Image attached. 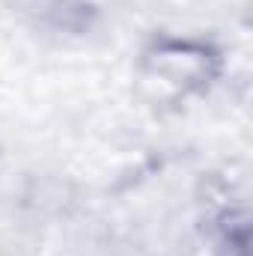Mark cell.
Segmentation results:
<instances>
[{
	"instance_id": "obj_1",
	"label": "cell",
	"mask_w": 253,
	"mask_h": 256,
	"mask_svg": "<svg viewBox=\"0 0 253 256\" xmlns=\"http://www.w3.org/2000/svg\"><path fill=\"white\" fill-rule=\"evenodd\" d=\"M220 51L194 36H158L140 54V80L158 98L202 96L220 78Z\"/></svg>"
},
{
	"instance_id": "obj_2",
	"label": "cell",
	"mask_w": 253,
	"mask_h": 256,
	"mask_svg": "<svg viewBox=\"0 0 253 256\" xmlns=\"http://www.w3.org/2000/svg\"><path fill=\"white\" fill-rule=\"evenodd\" d=\"M33 9H39L45 18L63 24V27H80L84 3L80 0H27Z\"/></svg>"
}]
</instances>
